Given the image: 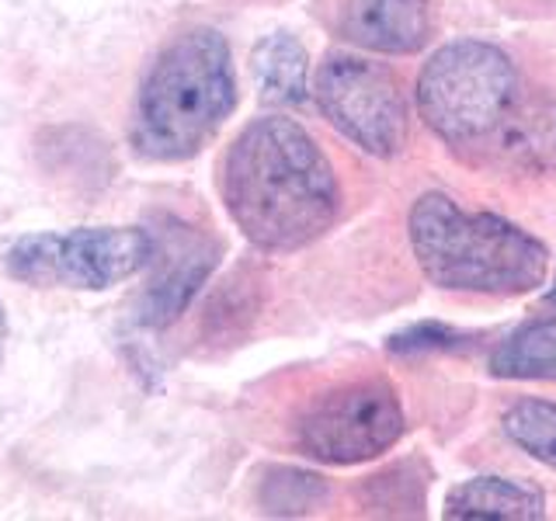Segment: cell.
<instances>
[{
	"label": "cell",
	"instance_id": "6da1fadb",
	"mask_svg": "<svg viewBox=\"0 0 556 521\" xmlns=\"http://www.w3.org/2000/svg\"><path fill=\"white\" fill-rule=\"evenodd\" d=\"M414 98L425 126L463 161L508 174L556 170V98L526 84L504 49L480 39L434 49Z\"/></svg>",
	"mask_w": 556,
	"mask_h": 521
},
{
	"label": "cell",
	"instance_id": "7a4b0ae2",
	"mask_svg": "<svg viewBox=\"0 0 556 521\" xmlns=\"http://www.w3.org/2000/svg\"><path fill=\"white\" fill-rule=\"evenodd\" d=\"M223 205L257 251L289 254L320 240L341 213L338 174L300 122L265 115L243 126L219 170Z\"/></svg>",
	"mask_w": 556,
	"mask_h": 521
},
{
	"label": "cell",
	"instance_id": "3957f363",
	"mask_svg": "<svg viewBox=\"0 0 556 521\" xmlns=\"http://www.w3.org/2000/svg\"><path fill=\"white\" fill-rule=\"evenodd\" d=\"M410 251L434 289L526 295L546 282L549 251L494 213H466L445 191H425L407 219Z\"/></svg>",
	"mask_w": 556,
	"mask_h": 521
},
{
	"label": "cell",
	"instance_id": "277c9868",
	"mask_svg": "<svg viewBox=\"0 0 556 521\" xmlns=\"http://www.w3.org/2000/svg\"><path fill=\"white\" fill-rule=\"evenodd\" d=\"M237 109L230 42L216 28H191L164 46L139 87L132 147L147 161H188Z\"/></svg>",
	"mask_w": 556,
	"mask_h": 521
},
{
	"label": "cell",
	"instance_id": "5b68a950",
	"mask_svg": "<svg viewBox=\"0 0 556 521\" xmlns=\"http://www.w3.org/2000/svg\"><path fill=\"white\" fill-rule=\"evenodd\" d=\"M153 257L143 226H77L70 233H28L4 254L11 278L42 289L104 292L139 275Z\"/></svg>",
	"mask_w": 556,
	"mask_h": 521
},
{
	"label": "cell",
	"instance_id": "8992f818",
	"mask_svg": "<svg viewBox=\"0 0 556 521\" xmlns=\"http://www.w3.org/2000/svg\"><path fill=\"white\" fill-rule=\"evenodd\" d=\"M313 98L324 118L362 153L390 161L410 136V104L404 84L387 63L355 52H330L313 77Z\"/></svg>",
	"mask_w": 556,
	"mask_h": 521
},
{
	"label": "cell",
	"instance_id": "52a82bcc",
	"mask_svg": "<svg viewBox=\"0 0 556 521\" xmlns=\"http://www.w3.org/2000/svg\"><path fill=\"white\" fill-rule=\"evenodd\" d=\"M407 414L387 379H355L317 393L295 417V445L327 466H358L390 452Z\"/></svg>",
	"mask_w": 556,
	"mask_h": 521
},
{
	"label": "cell",
	"instance_id": "ba28073f",
	"mask_svg": "<svg viewBox=\"0 0 556 521\" xmlns=\"http://www.w3.org/2000/svg\"><path fill=\"white\" fill-rule=\"evenodd\" d=\"M153 233V275L147 282L143 300H139V323L161 330L174 323L202 292L208 275L216 271L223 243L195 223L178 216H161Z\"/></svg>",
	"mask_w": 556,
	"mask_h": 521
},
{
	"label": "cell",
	"instance_id": "9c48e42d",
	"mask_svg": "<svg viewBox=\"0 0 556 521\" xmlns=\"http://www.w3.org/2000/svg\"><path fill=\"white\" fill-rule=\"evenodd\" d=\"M327 22L344 42L407 56L431 39V0H324Z\"/></svg>",
	"mask_w": 556,
	"mask_h": 521
},
{
	"label": "cell",
	"instance_id": "30bf717a",
	"mask_svg": "<svg viewBox=\"0 0 556 521\" xmlns=\"http://www.w3.org/2000/svg\"><path fill=\"white\" fill-rule=\"evenodd\" d=\"M445 518H501L539 521L546 518V500L526 483L504 476H473L445 494Z\"/></svg>",
	"mask_w": 556,
	"mask_h": 521
},
{
	"label": "cell",
	"instance_id": "8fae6325",
	"mask_svg": "<svg viewBox=\"0 0 556 521\" xmlns=\"http://www.w3.org/2000/svg\"><path fill=\"white\" fill-rule=\"evenodd\" d=\"M251 69L261 101L268 104H303L309 91V56L303 42L289 31H275L261 39L251 52Z\"/></svg>",
	"mask_w": 556,
	"mask_h": 521
},
{
	"label": "cell",
	"instance_id": "7c38bea8",
	"mask_svg": "<svg viewBox=\"0 0 556 521\" xmlns=\"http://www.w3.org/2000/svg\"><path fill=\"white\" fill-rule=\"evenodd\" d=\"M494 379H532L556 382V317L529 320L511 330L486 361Z\"/></svg>",
	"mask_w": 556,
	"mask_h": 521
},
{
	"label": "cell",
	"instance_id": "4fadbf2b",
	"mask_svg": "<svg viewBox=\"0 0 556 521\" xmlns=\"http://www.w3.org/2000/svg\"><path fill=\"white\" fill-rule=\"evenodd\" d=\"M428 466L421 459L396 462L358 486V504L376 518H421L428 508Z\"/></svg>",
	"mask_w": 556,
	"mask_h": 521
},
{
	"label": "cell",
	"instance_id": "5bb4252c",
	"mask_svg": "<svg viewBox=\"0 0 556 521\" xmlns=\"http://www.w3.org/2000/svg\"><path fill=\"white\" fill-rule=\"evenodd\" d=\"M330 497V486L324 483V476L306 473V469H292V466H275L261 480L257 500L265 514L275 518H300V514H313L320 511Z\"/></svg>",
	"mask_w": 556,
	"mask_h": 521
},
{
	"label": "cell",
	"instance_id": "9a60e30c",
	"mask_svg": "<svg viewBox=\"0 0 556 521\" xmlns=\"http://www.w3.org/2000/svg\"><path fill=\"white\" fill-rule=\"evenodd\" d=\"M508 442L518 445L535 462L556 469V404L549 399H518L501 417Z\"/></svg>",
	"mask_w": 556,
	"mask_h": 521
},
{
	"label": "cell",
	"instance_id": "2e32d148",
	"mask_svg": "<svg viewBox=\"0 0 556 521\" xmlns=\"http://www.w3.org/2000/svg\"><path fill=\"white\" fill-rule=\"evenodd\" d=\"M387 347H390L393 355H400V358L456 355V352H469V347H473V334L448 327L442 320H421V323H410L404 330H396Z\"/></svg>",
	"mask_w": 556,
	"mask_h": 521
},
{
	"label": "cell",
	"instance_id": "e0dca14e",
	"mask_svg": "<svg viewBox=\"0 0 556 521\" xmlns=\"http://www.w3.org/2000/svg\"><path fill=\"white\" fill-rule=\"evenodd\" d=\"M8 341V317H4V306H0V347Z\"/></svg>",
	"mask_w": 556,
	"mask_h": 521
},
{
	"label": "cell",
	"instance_id": "ac0fdd59",
	"mask_svg": "<svg viewBox=\"0 0 556 521\" xmlns=\"http://www.w3.org/2000/svg\"><path fill=\"white\" fill-rule=\"evenodd\" d=\"M546 303H553V306H556V282H553V289L546 292Z\"/></svg>",
	"mask_w": 556,
	"mask_h": 521
}]
</instances>
